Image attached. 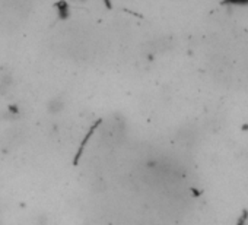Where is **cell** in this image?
Segmentation results:
<instances>
[{
  "label": "cell",
  "instance_id": "obj_1",
  "mask_svg": "<svg viewBox=\"0 0 248 225\" xmlns=\"http://www.w3.org/2000/svg\"><path fill=\"white\" fill-rule=\"evenodd\" d=\"M222 5L225 6H248V0H222Z\"/></svg>",
  "mask_w": 248,
  "mask_h": 225
}]
</instances>
